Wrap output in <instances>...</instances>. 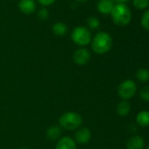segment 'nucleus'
I'll return each mask as SVG.
<instances>
[{
	"instance_id": "nucleus-1",
	"label": "nucleus",
	"mask_w": 149,
	"mask_h": 149,
	"mask_svg": "<svg viewBox=\"0 0 149 149\" xmlns=\"http://www.w3.org/2000/svg\"><path fill=\"white\" fill-rule=\"evenodd\" d=\"M91 43L92 50L96 54H104L111 50L112 46V39L109 33L105 32H100L95 35Z\"/></svg>"
},
{
	"instance_id": "nucleus-2",
	"label": "nucleus",
	"mask_w": 149,
	"mask_h": 149,
	"mask_svg": "<svg viewBox=\"0 0 149 149\" xmlns=\"http://www.w3.org/2000/svg\"><path fill=\"white\" fill-rule=\"evenodd\" d=\"M111 16L114 24L119 26L128 25L132 19V13L128 6L125 4H117L114 6Z\"/></svg>"
},
{
	"instance_id": "nucleus-3",
	"label": "nucleus",
	"mask_w": 149,
	"mask_h": 149,
	"mask_svg": "<svg viewBox=\"0 0 149 149\" xmlns=\"http://www.w3.org/2000/svg\"><path fill=\"white\" fill-rule=\"evenodd\" d=\"M83 124L82 116L74 111H68L61 115L59 118V125L60 127L68 130L73 131L80 127Z\"/></svg>"
},
{
	"instance_id": "nucleus-4",
	"label": "nucleus",
	"mask_w": 149,
	"mask_h": 149,
	"mask_svg": "<svg viewBox=\"0 0 149 149\" xmlns=\"http://www.w3.org/2000/svg\"><path fill=\"white\" fill-rule=\"evenodd\" d=\"M71 39L74 44L81 47L89 45L91 42V33L90 30L84 26H77L71 33Z\"/></svg>"
},
{
	"instance_id": "nucleus-5",
	"label": "nucleus",
	"mask_w": 149,
	"mask_h": 149,
	"mask_svg": "<svg viewBox=\"0 0 149 149\" xmlns=\"http://www.w3.org/2000/svg\"><path fill=\"white\" fill-rule=\"evenodd\" d=\"M137 92V84L134 81L127 79L123 81L118 87V97L125 101L133 97Z\"/></svg>"
},
{
	"instance_id": "nucleus-6",
	"label": "nucleus",
	"mask_w": 149,
	"mask_h": 149,
	"mask_svg": "<svg viewBox=\"0 0 149 149\" xmlns=\"http://www.w3.org/2000/svg\"><path fill=\"white\" fill-rule=\"evenodd\" d=\"M73 61L78 66H84L91 61V53L86 48H78L73 54Z\"/></svg>"
},
{
	"instance_id": "nucleus-7",
	"label": "nucleus",
	"mask_w": 149,
	"mask_h": 149,
	"mask_svg": "<svg viewBox=\"0 0 149 149\" xmlns=\"http://www.w3.org/2000/svg\"><path fill=\"white\" fill-rule=\"evenodd\" d=\"M91 131L87 127L80 128L74 134V141L79 144H87L91 139Z\"/></svg>"
},
{
	"instance_id": "nucleus-8",
	"label": "nucleus",
	"mask_w": 149,
	"mask_h": 149,
	"mask_svg": "<svg viewBox=\"0 0 149 149\" xmlns=\"http://www.w3.org/2000/svg\"><path fill=\"white\" fill-rule=\"evenodd\" d=\"M77 142L70 137H63L57 141L55 149H77Z\"/></svg>"
},
{
	"instance_id": "nucleus-9",
	"label": "nucleus",
	"mask_w": 149,
	"mask_h": 149,
	"mask_svg": "<svg viewBox=\"0 0 149 149\" xmlns=\"http://www.w3.org/2000/svg\"><path fill=\"white\" fill-rule=\"evenodd\" d=\"M127 149H144L145 140L139 135H134L131 137L126 144Z\"/></svg>"
},
{
	"instance_id": "nucleus-10",
	"label": "nucleus",
	"mask_w": 149,
	"mask_h": 149,
	"mask_svg": "<svg viewBox=\"0 0 149 149\" xmlns=\"http://www.w3.org/2000/svg\"><path fill=\"white\" fill-rule=\"evenodd\" d=\"M114 6L113 0H99L97 5V9L103 14H111Z\"/></svg>"
},
{
	"instance_id": "nucleus-11",
	"label": "nucleus",
	"mask_w": 149,
	"mask_h": 149,
	"mask_svg": "<svg viewBox=\"0 0 149 149\" xmlns=\"http://www.w3.org/2000/svg\"><path fill=\"white\" fill-rule=\"evenodd\" d=\"M19 8L25 14H32L36 9V4L34 0H20Z\"/></svg>"
},
{
	"instance_id": "nucleus-12",
	"label": "nucleus",
	"mask_w": 149,
	"mask_h": 149,
	"mask_svg": "<svg viewBox=\"0 0 149 149\" xmlns=\"http://www.w3.org/2000/svg\"><path fill=\"white\" fill-rule=\"evenodd\" d=\"M136 122L141 127L149 126V111H141L136 115Z\"/></svg>"
},
{
	"instance_id": "nucleus-13",
	"label": "nucleus",
	"mask_w": 149,
	"mask_h": 149,
	"mask_svg": "<svg viewBox=\"0 0 149 149\" xmlns=\"http://www.w3.org/2000/svg\"><path fill=\"white\" fill-rule=\"evenodd\" d=\"M117 113L118 116L120 117H126L127 115H129L130 111H131V105L127 101L122 100L121 102H119L117 105Z\"/></svg>"
},
{
	"instance_id": "nucleus-14",
	"label": "nucleus",
	"mask_w": 149,
	"mask_h": 149,
	"mask_svg": "<svg viewBox=\"0 0 149 149\" xmlns=\"http://www.w3.org/2000/svg\"><path fill=\"white\" fill-rule=\"evenodd\" d=\"M47 138L50 140H56L61 135V129L60 125H52L47 130Z\"/></svg>"
},
{
	"instance_id": "nucleus-15",
	"label": "nucleus",
	"mask_w": 149,
	"mask_h": 149,
	"mask_svg": "<svg viewBox=\"0 0 149 149\" xmlns=\"http://www.w3.org/2000/svg\"><path fill=\"white\" fill-rule=\"evenodd\" d=\"M53 32L56 36L62 37L68 32V26L62 22H57L53 26Z\"/></svg>"
},
{
	"instance_id": "nucleus-16",
	"label": "nucleus",
	"mask_w": 149,
	"mask_h": 149,
	"mask_svg": "<svg viewBox=\"0 0 149 149\" xmlns=\"http://www.w3.org/2000/svg\"><path fill=\"white\" fill-rule=\"evenodd\" d=\"M136 78L141 83H146L149 81V69L146 68H141L137 70L135 74Z\"/></svg>"
},
{
	"instance_id": "nucleus-17",
	"label": "nucleus",
	"mask_w": 149,
	"mask_h": 149,
	"mask_svg": "<svg viewBox=\"0 0 149 149\" xmlns=\"http://www.w3.org/2000/svg\"><path fill=\"white\" fill-rule=\"evenodd\" d=\"M87 23H88L89 27L92 30L97 29L100 26V21L96 17H90L87 20Z\"/></svg>"
},
{
	"instance_id": "nucleus-18",
	"label": "nucleus",
	"mask_w": 149,
	"mask_h": 149,
	"mask_svg": "<svg viewBox=\"0 0 149 149\" xmlns=\"http://www.w3.org/2000/svg\"><path fill=\"white\" fill-rule=\"evenodd\" d=\"M141 26L144 29L149 31V10L143 13L141 17Z\"/></svg>"
},
{
	"instance_id": "nucleus-19",
	"label": "nucleus",
	"mask_w": 149,
	"mask_h": 149,
	"mask_svg": "<svg viewBox=\"0 0 149 149\" xmlns=\"http://www.w3.org/2000/svg\"><path fill=\"white\" fill-rule=\"evenodd\" d=\"M133 5L139 10H144L149 6V0H133Z\"/></svg>"
},
{
	"instance_id": "nucleus-20",
	"label": "nucleus",
	"mask_w": 149,
	"mask_h": 149,
	"mask_svg": "<svg viewBox=\"0 0 149 149\" xmlns=\"http://www.w3.org/2000/svg\"><path fill=\"white\" fill-rule=\"evenodd\" d=\"M139 97L143 101L149 102V85H146L140 90Z\"/></svg>"
},
{
	"instance_id": "nucleus-21",
	"label": "nucleus",
	"mask_w": 149,
	"mask_h": 149,
	"mask_svg": "<svg viewBox=\"0 0 149 149\" xmlns=\"http://www.w3.org/2000/svg\"><path fill=\"white\" fill-rule=\"evenodd\" d=\"M38 16H39V19H40V20L45 21V20H47V19H48V17H49V13H48L47 9L42 8V9H40V10L39 11Z\"/></svg>"
},
{
	"instance_id": "nucleus-22",
	"label": "nucleus",
	"mask_w": 149,
	"mask_h": 149,
	"mask_svg": "<svg viewBox=\"0 0 149 149\" xmlns=\"http://www.w3.org/2000/svg\"><path fill=\"white\" fill-rule=\"evenodd\" d=\"M37 1L43 6H48L53 5L55 2V0H37Z\"/></svg>"
},
{
	"instance_id": "nucleus-23",
	"label": "nucleus",
	"mask_w": 149,
	"mask_h": 149,
	"mask_svg": "<svg viewBox=\"0 0 149 149\" xmlns=\"http://www.w3.org/2000/svg\"><path fill=\"white\" fill-rule=\"evenodd\" d=\"M117 1L118 2V4H125V2L129 1V0H117Z\"/></svg>"
},
{
	"instance_id": "nucleus-24",
	"label": "nucleus",
	"mask_w": 149,
	"mask_h": 149,
	"mask_svg": "<svg viewBox=\"0 0 149 149\" xmlns=\"http://www.w3.org/2000/svg\"><path fill=\"white\" fill-rule=\"evenodd\" d=\"M77 1L78 3H84V2H87L88 0H77Z\"/></svg>"
},
{
	"instance_id": "nucleus-25",
	"label": "nucleus",
	"mask_w": 149,
	"mask_h": 149,
	"mask_svg": "<svg viewBox=\"0 0 149 149\" xmlns=\"http://www.w3.org/2000/svg\"><path fill=\"white\" fill-rule=\"evenodd\" d=\"M20 149H27V148H26V147H23V148H20Z\"/></svg>"
},
{
	"instance_id": "nucleus-26",
	"label": "nucleus",
	"mask_w": 149,
	"mask_h": 149,
	"mask_svg": "<svg viewBox=\"0 0 149 149\" xmlns=\"http://www.w3.org/2000/svg\"><path fill=\"white\" fill-rule=\"evenodd\" d=\"M146 149H149V146H148L146 147Z\"/></svg>"
}]
</instances>
